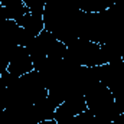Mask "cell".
Wrapping results in <instances>:
<instances>
[{
    "label": "cell",
    "instance_id": "6da1fadb",
    "mask_svg": "<svg viewBox=\"0 0 124 124\" xmlns=\"http://www.w3.org/2000/svg\"><path fill=\"white\" fill-rule=\"evenodd\" d=\"M35 69V65L32 62V58L28 52V49L25 46H16L12 56H10V61H9V66H7V71L10 74H15L16 77H23L26 74H29Z\"/></svg>",
    "mask_w": 124,
    "mask_h": 124
}]
</instances>
